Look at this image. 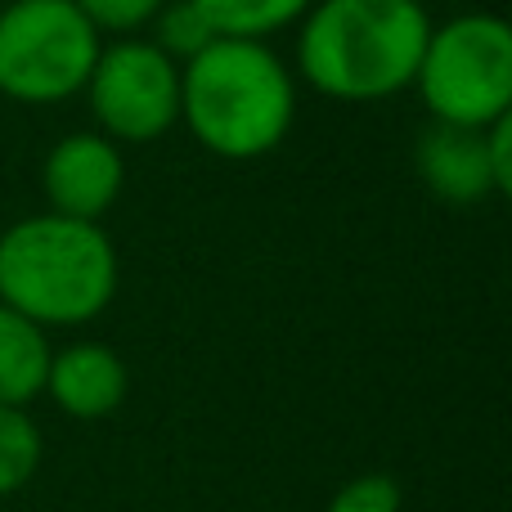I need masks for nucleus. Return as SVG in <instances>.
<instances>
[{
  "instance_id": "obj_1",
  "label": "nucleus",
  "mask_w": 512,
  "mask_h": 512,
  "mask_svg": "<svg viewBox=\"0 0 512 512\" xmlns=\"http://www.w3.org/2000/svg\"><path fill=\"white\" fill-rule=\"evenodd\" d=\"M427 32L423 0H315L301 14L297 68L319 95L373 104L414 86Z\"/></svg>"
},
{
  "instance_id": "obj_2",
  "label": "nucleus",
  "mask_w": 512,
  "mask_h": 512,
  "mask_svg": "<svg viewBox=\"0 0 512 512\" xmlns=\"http://www.w3.org/2000/svg\"><path fill=\"white\" fill-rule=\"evenodd\" d=\"M180 122L225 162L274 153L297 122V86L270 45L216 36L203 54L180 63Z\"/></svg>"
},
{
  "instance_id": "obj_3",
  "label": "nucleus",
  "mask_w": 512,
  "mask_h": 512,
  "mask_svg": "<svg viewBox=\"0 0 512 512\" xmlns=\"http://www.w3.org/2000/svg\"><path fill=\"white\" fill-rule=\"evenodd\" d=\"M117 297V248L99 221L59 212L23 216L0 234V306L41 328L104 315Z\"/></svg>"
},
{
  "instance_id": "obj_4",
  "label": "nucleus",
  "mask_w": 512,
  "mask_h": 512,
  "mask_svg": "<svg viewBox=\"0 0 512 512\" xmlns=\"http://www.w3.org/2000/svg\"><path fill=\"white\" fill-rule=\"evenodd\" d=\"M432 122L490 126L512 108V27L495 14H459L432 27L414 72Z\"/></svg>"
},
{
  "instance_id": "obj_5",
  "label": "nucleus",
  "mask_w": 512,
  "mask_h": 512,
  "mask_svg": "<svg viewBox=\"0 0 512 512\" xmlns=\"http://www.w3.org/2000/svg\"><path fill=\"white\" fill-rule=\"evenodd\" d=\"M99 45L77 0H9L0 9V95L14 104H63L81 95Z\"/></svg>"
},
{
  "instance_id": "obj_6",
  "label": "nucleus",
  "mask_w": 512,
  "mask_h": 512,
  "mask_svg": "<svg viewBox=\"0 0 512 512\" xmlns=\"http://www.w3.org/2000/svg\"><path fill=\"white\" fill-rule=\"evenodd\" d=\"M86 99L99 135L113 144H149L180 122V63L153 41L99 45Z\"/></svg>"
},
{
  "instance_id": "obj_7",
  "label": "nucleus",
  "mask_w": 512,
  "mask_h": 512,
  "mask_svg": "<svg viewBox=\"0 0 512 512\" xmlns=\"http://www.w3.org/2000/svg\"><path fill=\"white\" fill-rule=\"evenodd\" d=\"M126 180V162L108 135L72 131L45 153L41 189L50 198V212L72 221H99L117 203Z\"/></svg>"
},
{
  "instance_id": "obj_8",
  "label": "nucleus",
  "mask_w": 512,
  "mask_h": 512,
  "mask_svg": "<svg viewBox=\"0 0 512 512\" xmlns=\"http://www.w3.org/2000/svg\"><path fill=\"white\" fill-rule=\"evenodd\" d=\"M45 391L68 418L95 423L126 400V364L104 342H72L50 355Z\"/></svg>"
},
{
  "instance_id": "obj_9",
  "label": "nucleus",
  "mask_w": 512,
  "mask_h": 512,
  "mask_svg": "<svg viewBox=\"0 0 512 512\" xmlns=\"http://www.w3.org/2000/svg\"><path fill=\"white\" fill-rule=\"evenodd\" d=\"M418 176L445 203H481L495 194L486 126L432 122L418 140Z\"/></svg>"
},
{
  "instance_id": "obj_10",
  "label": "nucleus",
  "mask_w": 512,
  "mask_h": 512,
  "mask_svg": "<svg viewBox=\"0 0 512 512\" xmlns=\"http://www.w3.org/2000/svg\"><path fill=\"white\" fill-rule=\"evenodd\" d=\"M50 342L45 328L23 319L18 310L0 306V405L27 409L36 396H45L50 373Z\"/></svg>"
},
{
  "instance_id": "obj_11",
  "label": "nucleus",
  "mask_w": 512,
  "mask_h": 512,
  "mask_svg": "<svg viewBox=\"0 0 512 512\" xmlns=\"http://www.w3.org/2000/svg\"><path fill=\"white\" fill-rule=\"evenodd\" d=\"M203 18L216 27V36L234 41H265L270 32L292 27L315 0H194Z\"/></svg>"
},
{
  "instance_id": "obj_12",
  "label": "nucleus",
  "mask_w": 512,
  "mask_h": 512,
  "mask_svg": "<svg viewBox=\"0 0 512 512\" xmlns=\"http://www.w3.org/2000/svg\"><path fill=\"white\" fill-rule=\"evenodd\" d=\"M45 441L32 414L18 405H0V499L23 490L41 472Z\"/></svg>"
},
{
  "instance_id": "obj_13",
  "label": "nucleus",
  "mask_w": 512,
  "mask_h": 512,
  "mask_svg": "<svg viewBox=\"0 0 512 512\" xmlns=\"http://www.w3.org/2000/svg\"><path fill=\"white\" fill-rule=\"evenodd\" d=\"M153 45H158L167 59L189 63L194 54H203L216 41V27L203 18V9L194 0H167V5L153 14Z\"/></svg>"
},
{
  "instance_id": "obj_14",
  "label": "nucleus",
  "mask_w": 512,
  "mask_h": 512,
  "mask_svg": "<svg viewBox=\"0 0 512 512\" xmlns=\"http://www.w3.org/2000/svg\"><path fill=\"white\" fill-rule=\"evenodd\" d=\"M400 508H405L400 481L387 477V472H364V477L346 481L328 499V512H400Z\"/></svg>"
},
{
  "instance_id": "obj_15",
  "label": "nucleus",
  "mask_w": 512,
  "mask_h": 512,
  "mask_svg": "<svg viewBox=\"0 0 512 512\" xmlns=\"http://www.w3.org/2000/svg\"><path fill=\"white\" fill-rule=\"evenodd\" d=\"M167 5V0H77V9L90 18L95 32H140L153 23V14Z\"/></svg>"
},
{
  "instance_id": "obj_16",
  "label": "nucleus",
  "mask_w": 512,
  "mask_h": 512,
  "mask_svg": "<svg viewBox=\"0 0 512 512\" xmlns=\"http://www.w3.org/2000/svg\"><path fill=\"white\" fill-rule=\"evenodd\" d=\"M486 153H490V176H495V194L512 189V117L504 113L499 122L486 126Z\"/></svg>"
}]
</instances>
